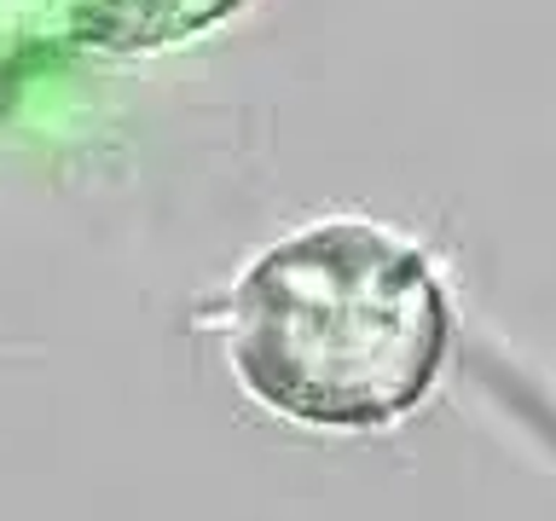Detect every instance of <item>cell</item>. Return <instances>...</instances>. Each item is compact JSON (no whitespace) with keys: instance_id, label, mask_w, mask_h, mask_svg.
<instances>
[{"instance_id":"6da1fadb","label":"cell","mask_w":556,"mask_h":521,"mask_svg":"<svg viewBox=\"0 0 556 521\" xmlns=\"http://www.w3.org/2000/svg\"><path fill=\"white\" fill-rule=\"evenodd\" d=\"M220 336L261 411L319 434H382L441 389L458 307L412 232L330 215L273 238L238 272Z\"/></svg>"}]
</instances>
